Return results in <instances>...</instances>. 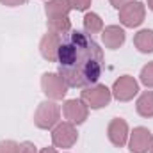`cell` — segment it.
I'll return each mask as SVG.
<instances>
[{"label":"cell","instance_id":"obj_1","mask_svg":"<svg viewBox=\"0 0 153 153\" xmlns=\"http://www.w3.org/2000/svg\"><path fill=\"white\" fill-rule=\"evenodd\" d=\"M105 57L100 45L84 30H70L61 43L57 73L68 87H87L98 84L103 73Z\"/></svg>","mask_w":153,"mask_h":153},{"label":"cell","instance_id":"obj_2","mask_svg":"<svg viewBox=\"0 0 153 153\" xmlns=\"http://www.w3.org/2000/svg\"><path fill=\"white\" fill-rule=\"evenodd\" d=\"M62 109L53 100H43L34 112V125L39 130H52L57 123H61Z\"/></svg>","mask_w":153,"mask_h":153},{"label":"cell","instance_id":"obj_3","mask_svg":"<svg viewBox=\"0 0 153 153\" xmlns=\"http://www.w3.org/2000/svg\"><path fill=\"white\" fill-rule=\"evenodd\" d=\"M80 100L89 107V109H103L111 103L112 100V91L105 85V84H93L82 89L80 93Z\"/></svg>","mask_w":153,"mask_h":153},{"label":"cell","instance_id":"obj_4","mask_svg":"<svg viewBox=\"0 0 153 153\" xmlns=\"http://www.w3.org/2000/svg\"><path fill=\"white\" fill-rule=\"evenodd\" d=\"M68 84L64 82V78L59 75V73H43L41 75V91L45 93V96L48 100H53V102H59L62 100L66 94H68Z\"/></svg>","mask_w":153,"mask_h":153},{"label":"cell","instance_id":"obj_5","mask_svg":"<svg viewBox=\"0 0 153 153\" xmlns=\"http://www.w3.org/2000/svg\"><path fill=\"white\" fill-rule=\"evenodd\" d=\"M146 18V4L141 0H132L119 9V23L128 29L139 27Z\"/></svg>","mask_w":153,"mask_h":153},{"label":"cell","instance_id":"obj_6","mask_svg":"<svg viewBox=\"0 0 153 153\" xmlns=\"http://www.w3.org/2000/svg\"><path fill=\"white\" fill-rule=\"evenodd\" d=\"M76 141H78V132L73 123L62 121L52 128V143L55 148H61V150L73 148Z\"/></svg>","mask_w":153,"mask_h":153},{"label":"cell","instance_id":"obj_7","mask_svg":"<svg viewBox=\"0 0 153 153\" xmlns=\"http://www.w3.org/2000/svg\"><path fill=\"white\" fill-rule=\"evenodd\" d=\"M112 98L117 102H130L139 94V82L132 75H121L112 84Z\"/></svg>","mask_w":153,"mask_h":153},{"label":"cell","instance_id":"obj_8","mask_svg":"<svg viewBox=\"0 0 153 153\" xmlns=\"http://www.w3.org/2000/svg\"><path fill=\"white\" fill-rule=\"evenodd\" d=\"M128 150L132 153H148L153 146V134L146 126H135L128 135Z\"/></svg>","mask_w":153,"mask_h":153},{"label":"cell","instance_id":"obj_9","mask_svg":"<svg viewBox=\"0 0 153 153\" xmlns=\"http://www.w3.org/2000/svg\"><path fill=\"white\" fill-rule=\"evenodd\" d=\"M62 116L68 123H73V125H82L87 116H89V107L82 102V100H76V98H71V100H66L62 103Z\"/></svg>","mask_w":153,"mask_h":153},{"label":"cell","instance_id":"obj_10","mask_svg":"<svg viewBox=\"0 0 153 153\" xmlns=\"http://www.w3.org/2000/svg\"><path fill=\"white\" fill-rule=\"evenodd\" d=\"M64 36H59V34H53V32H48L41 38L39 41V53L45 61L48 62H57V57H59V48H61V43H62Z\"/></svg>","mask_w":153,"mask_h":153},{"label":"cell","instance_id":"obj_11","mask_svg":"<svg viewBox=\"0 0 153 153\" xmlns=\"http://www.w3.org/2000/svg\"><path fill=\"white\" fill-rule=\"evenodd\" d=\"M128 135H130V128L128 123L123 117H114L111 119L109 126H107V137L109 141L114 144L116 148H123L128 143Z\"/></svg>","mask_w":153,"mask_h":153},{"label":"cell","instance_id":"obj_12","mask_svg":"<svg viewBox=\"0 0 153 153\" xmlns=\"http://www.w3.org/2000/svg\"><path fill=\"white\" fill-rule=\"evenodd\" d=\"M102 41L105 45V48L109 50H117L125 45L126 41V32L123 27L119 25H109V27H103L102 30Z\"/></svg>","mask_w":153,"mask_h":153},{"label":"cell","instance_id":"obj_13","mask_svg":"<svg viewBox=\"0 0 153 153\" xmlns=\"http://www.w3.org/2000/svg\"><path fill=\"white\" fill-rule=\"evenodd\" d=\"M71 11L70 0H46L45 4V14L46 20H55V18H66Z\"/></svg>","mask_w":153,"mask_h":153},{"label":"cell","instance_id":"obj_14","mask_svg":"<svg viewBox=\"0 0 153 153\" xmlns=\"http://www.w3.org/2000/svg\"><path fill=\"white\" fill-rule=\"evenodd\" d=\"M134 46L141 53H153V29H143L134 36Z\"/></svg>","mask_w":153,"mask_h":153},{"label":"cell","instance_id":"obj_15","mask_svg":"<svg viewBox=\"0 0 153 153\" xmlns=\"http://www.w3.org/2000/svg\"><path fill=\"white\" fill-rule=\"evenodd\" d=\"M135 111L141 117H153V91H144L139 94L135 102Z\"/></svg>","mask_w":153,"mask_h":153},{"label":"cell","instance_id":"obj_16","mask_svg":"<svg viewBox=\"0 0 153 153\" xmlns=\"http://www.w3.org/2000/svg\"><path fill=\"white\" fill-rule=\"evenodd\" d=\"M82 23H84V32H87L89 36H93V34H102V30H103V20L100 18V14H96V13H93V11L84 14Z\"/></svg>","mask_w":153,"mask_h":153},{"label":"cell","instance_id":"obj_17","mask_svg":"<svg viewBox=\"0 0 153 153\" xmlns=\"http://www.w3.org/2000/svg\"><path fill=\"white\" fill-rule=\"evenodd\" d=\"M46 30L59 34V36H66L71 30V20L70 16L66 18H55V20H46Z\"/></svg>","mask_w":153,"mask_h":153},{"label":"cell","instance_id":"obj_18","mask_svg":"<svg viewBox=\"0 0 153 153\" xmlns=\"http://www.w3.org/2000/svg\"><path fill=\"white\" fill-rule=\"evenodd\" d=\"M139 80L148 89H153V62H148V64L143 66V70L139 73Z\"/></svg>","mask_w":153,"mask_h":153},{"label":"cell","instance_id":"obj_19","mask_svg":"<svg viewBox=\"0 0 153 153\" xmlns=\"http://www.w3.org/2000/svg\"><path fill=\"white\" fill-rule=\"evenodd\" d=\"M16 150H18L16 141H11V139L0 141V153H16Z\"/></svg>","mask_w":153,"mask_h":153},{"label":"cell","instance_id":"obj_20","mask_svg":"<svg viewBox=\"0 0 153 153\" xmlns=\"http://www.w3.org/2000/svg\"><path fill=\"white\" fill-rule=\"evenodd\" d=\"M91 2L93 0H70V5H71V9L84 13V11H87L91 7Z\"/></svg>","mask_w":153,"mask_h":153},{"label":"cell","instance_id":"obj_21","mask_svg":"<svg viewBox=\"0 0 153 153\" xmlns=\"http://www.w3.org/2000/svg\"><path fill=\"white\" fill-rule=\"evenodd\" d=\"M16 153H39V152H38V148H36L34 143H30V141H23V143L18 144Z\"/></svg>","mask_w":153,"mask_h":153},{"label":"cell","instance_id":"obj_22","mask_svg":"<svg viewBox=\"0 0 153 153\" xmlns=\"http://www.w3.org/2000/svg\"><path fill=\"white\" fill-rule=\"evenodd\" d=\"M29 0H0L2 5L5 7H20V5H25Z\"/></svg>","mask_w":153,"mask_h":153},{"label":"cell","instance_id":"obj_23","mask_svg":"<svg viewBox=\"0 0 153 153\" xmlns=\"http://www.w3.org/2000/svg\"><path fill=\"white\" fill-rule=\"evenodd\" d=\"M109 2H111V5H112L114 9L119 11L123 5H126V4H128V2H132V0H109Z\"/></svg>","mask_w":153,"mask_h":153},{"label":"cell","instance_id":"obj_24","mask_svg":"<svg viewBox=\"0 0 153 153\" xmlns=\"http://www.w3.org/2000/svg\"><path fill=\"white\" fill-rule=\"evenodd\" d=\"M39 153H59V152L55 150V146H53V148H52V146H46V148H41Z\"/></svg>","mask_w":153,"mask_h":153},{"label":"cell","instance_id":"obj_25","mask_svg":"<svg viewBox=\"0 0 153 153\" xmlns=\"http://www.w3.org/2000/svg\"><path fill=\"white\" fill-rule=\"evenodd\" d=\"M148 7L153 11V0H148Z\"/></svg>","mask_w":153,"mask_h":153},{"label":"cell","instance_id":"obj_26","mask_svg":"<svg viewBox=\"0 0 153 153\" xmlns=\"http://www.w3.org/2000/svg\"><path fill=\"white\" fill-rule=\"evenodd\" d=\"M150 153H153V146H152V150H150Z\"/></svg>","mask_w":153,"mask_h":153}]
</instances>
